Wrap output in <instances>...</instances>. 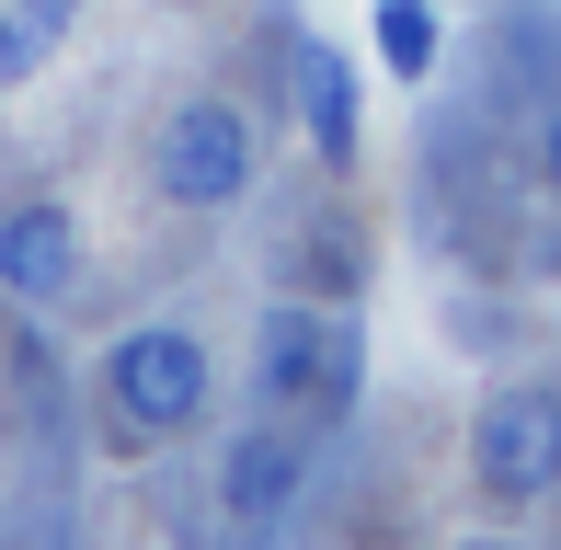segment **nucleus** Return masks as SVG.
Segmentation results:
<instances>
[{
    "label": "nucleus",
    "instance_id": "obj_2",
    "mask_svg": "<svg viewBox=\"0 0 561 550\" xmlns=\"http://www.w3.org/2000/svg\"><path fill=\"white\" fill-rule=\"evenodd\" d=\"M264 402L298 424H333L355 413V379H367V344H355L344 310H264Z\"/></svg>",
    "mask_w": 561,
    "mask_h": 550
},
{
    "label": "nucleus",
    "instance_id": "obj_8",
    "mask_svg": "<svg viewBox=\"0 0 561 550\" xmlns=\"http://www.w3.org/2000/svg\"><path fill=\"white\" fill-rule=\"evenodd\" d=\"M69 23H81V0H12V12H0V92L12 81H35L46 58H58V35Z\"/></svg>",
    "mask_w": 561,
    "mask_h": 550
},
{
    "label": "nucleus",
    "instance_id": "obj_3",
    "mask_svg": "<svg viewBox=\"0 0 561 550\" xmlns=\"http://www.w3.org/2000/svg\"><path fill=\"white\" fill-rule=\"evenodd\" d=\"M470 482L493 505H539L561 482V390H493L470 413Z\"/></svg>",
    "mask_w": 561,
    "mask_h": 550
},
{
    "label": "nucleus",
    "instance_id": "obj_9",
    "mask_svg": "<svg viewBox=\"0 0 561 550\" xmlns=\"http://www.w3.org/2000/svg\"><path fill=\"white\" fill-rule=\"evenodd\" d=\"M378 58H390V81H424L436 69V0H378Z\"/></svg>",
    "mask_w": 561,
    "mask_h": 550
},
{
    "label": "nucleus",
    "instance_id": "obj_4",
    "mask_svg": "<svg viewBox=\"0 0 561 550\" xmlns=\"http://www.w3.org/2000/svg\"><path fill=\"white\" fill-rule=\"evenodd\" d=\"M149 172H161L172 207H229V195L252 184V115L218 104V92L172 104V115H161V149H149Z\"/></svg>",
    "mask_w": 561,
    "mask_h": 550
},
{
    "label": "nucleus",
    "instance_id": "obj_6",
    "mask_svg": "<svg viewBox=\"0 0 561 550\" xmlns=\"http://www.w3.org/2000/svg\"><path fill=\"white\" fill-rule=\"evenodd\" d=\"M69 275H81V218H69L58 195H23V207L0 218V287L12 298H58Z\"/></svg>",
    "mask_w": 561,
    "mask_h": 550
},
{
    "label": "nucleus",
    "instance_id": "obj_10",
    "mask_svg": "<svg viewBox=\"0 0 561 550\" xmlns=\"http://www.w3.org/2000/svg\"><path fill=\"white\" fill-rule=\"evenodd\" d=\"M539 172H550V184H561V104L539 115Z\"/></svg>",
    "mask_w": 561,
    "mask_h": 550
},
{
    "label": "nucleus",
    "instance_id": "obj_7",
    "mask_svg": "<svg viewBox=\"0 0 561 550\" xmlns=\"http://www.w3.org/2000/svg\"><path fill=\"white\" fill-rule=\"evenodd\" d=\"M298 115H310L321 161H355V69L333 58V46H298Z\"/></svg>",
    "mask_w": 561,
    "mask_h": 550
},
{
    "label": "nucleus",
    "instance_id": "obj_5",
    "mask_svg": "<svg viewBox=\"0 0 561 550\" xmlns=\"http://www.w3.org/2000/svg\"><path fill=\"white\" fill-rule=\"evenodd\" d=\"M298 482H310V447H298V424H264V436H241L218 459V505L241 516V528H275V516L298 505Z\"/></svg>",
    "mask_w": 561,
    "mask_h": 550
},
{
    "label": "nucleus",
    "instance_id": "obj_1",
    "mask_svg": "<svg viewBox=\"0 0 561 550\" xmlns=\"http://www.w3.org/2000/svg\"><path fill=\"white\" fill-rule=\"evenodd\" d=\"M218 402V356L184 333V321H138V333L104 356V413H126L138 436H184Z\"/></svg>",
    "mask_w": 561,
    "mask_h": 550
}]
</instances>
